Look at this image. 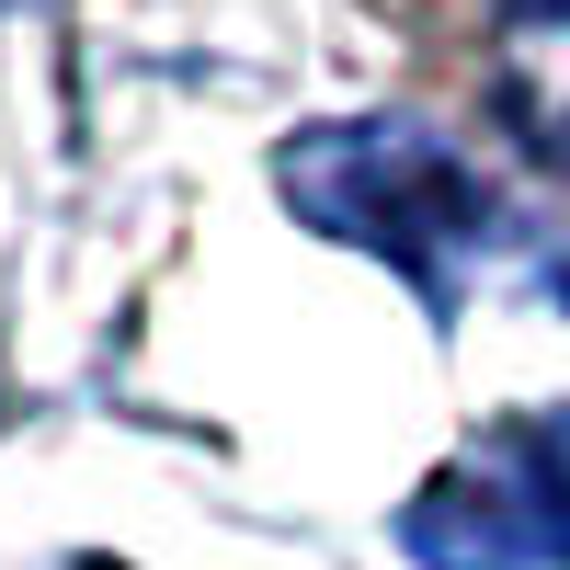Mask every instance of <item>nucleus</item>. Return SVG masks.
<instances>
[{"label":"nucleus","instance_id":"1","mask_svg":"<svg viewBox=\"0 0 570 570\" xmlns=\"http://www.w3.org/2000/svg\"><path fill=\"white\" fill-rule=\"evenodd\" d=\"M285 195H297L331 240L389 252L422 297H456V274L491 252V195L434 126H320L297 160H285Z\"/></svg>","mask_w":570,"mask_h":570},{"label":"nucleus","instance_id":"2","mask_svg":"<svg viewBox=\"0 0 570 570\" xmlns=\"http://www.w3.org/2000/svg\"><path fill=\"white\" fill-rule=\"evenodd\" d=\"M400 548L422 570H570V411H525L468 445L400 513Z\"/></svg>","mask_w":570,"mask_h":570},{"label":"nucleus","instance_id":"3","mask_svg":"<svg viewBox=\"0 0 570 570\" xmlns=\"http://www.w3.org/2000/svg\"><path fill=\"white\" fill-rule=\"evenodd\" d=\"M491 91L525 160L570 171V0H491Z\"/></svg>","mask_w":570,"mask_h":570}]
</instances>
